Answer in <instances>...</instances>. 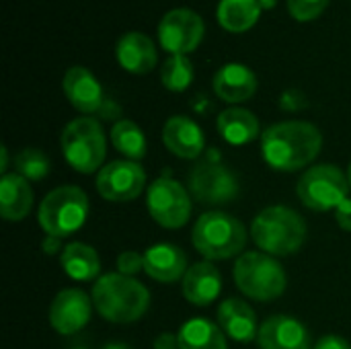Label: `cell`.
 Returning a JSON list of instances; mask_svg holds the SVG:
<instances>
[{"label":"cell","instance_id":"d4e9b609","mask_svg":"<svg viewBox=\"0 0 351 349\" xmlns=\"http://www.w3.org/2000/svg\"><path fill=\"white\" fill-rule=\"evenodd\" d=\"M179 349H228L226 333L210 319H189L181 325Z\"/></svg>","mask_w":351,"mask_h":349},{"label":"cell","instance_id":"52a82bcc","mask_svg":"<svg viewBox=\"0 0 351 349\" xmlns=\"http://www.w3.org/2000/svg\"><path fill=\"white\" fill-rule=\"evenodd\" d=\"M234 282L239 290L257 302L280 298L288 286V278L280 261L263 251H247L234 263Z\"/></svg>","mask_w":351,"mask_h":349},{"label":"cell","instance_id":"f546056e","mask_svg":"<svg viewBox=\"0 0 351 349\" xmlns=\"http://www.w3.org/2000/svg\"><path fill=\"white\" fill-rule=\"evenodd\" d=\"M286 4H288L290 16L304 23V21H313L321 16L325 8L329 6V0H286Z\"/></svg>","mask_w":351,"mask_h":349},{"label":"cell","instance_id":"5b68a950","mask_svg":"<svg viewBox=\"0 0 351 349\" xmlns=\"http://www.w3.org/2000/svg\"><path fill=\"white\" fill-rule=\"evenodd\" d=\"M88 208V195L78 185H60L41 200L37 220L45 234L66 239L84 226Z\"/></svg>","mask_w":351,"mask_h":349},{"label":"cell","instance_id":"d6986e66","mask_svg":"<svg viewBox=\"0 0 351 349\" xmlns=\"http://www.w3.org/2000/svg\"><path fill=\"white\" fill-rule=\"evenodd\" d=\"M218 325L226 333V337L247 344L257 339L259 323L255 311L243 298H226L218 306Z\"/></svg>","mask_w":351,"mask_h":349},{"label":"cell","instance_id":"4dcf8cb0","mask_svg":"<svg viewBox=\"0 0 351 349\" xmlns=\"http://www.w3.org/2000/svg\"><path fill=\"white\" fill-rule=\"evenodd\" d=\"M117 269L123 276L134 278L138 272H144V253H136V251H123L117 257Z\"/></svg>","mask_w":351,"mask_h":349},{"label":"cell","instance_id":"7c38bea8","mask_svg":"<svg viewBox=\"0 0 351 349\" xmlns=\"http://www.w3.org/2000/svg\"><path fill=\"white\" fill-rule=\"evenodd\" d=\"M95 187L105 202H134L146 187V171L136 160H113L99 171Z\"/></svg>","mask_w":351,"mask_h":349},{"label":"cell","instance_id":"83f0119b","mask_svg":"<svg viewBox=\"0 0 351 349\" xmlns=\"http://www.w3.org/2000/svg\"><path fill=\"white\" fill-rule=\"evenodd\" d=\"M160 82L173 93L189 88L193 82V64L187 56H171L160 68Z\"/></svg>","mask_w":351,"mask_h":349},{"label":"cell","instance_id":"603a6c76","mask_svg":"<svg viewBox=\"0 0 351 349\" xmlns=\"http://www.w3.org/2000/svg\"><path fill=\"white\" fill-rule=\"evenodd\" d=\"M218 132L220 136L234 146L249 144L261 136V125L255 113L245 107H228L218 115Z\"/></svg>","mask_w":351,"mask_h":349},{"label":"cell","instance_id":"d6a6232c","mask_svg":"<svg viewBox=\"0 0 351 349\" xmlns=\"http://www.w3.org/2000/svg\"><path fill=\"white\" fill-rule=\"evenodd\" d=\"M315 349H351V344L339 335H325L317 341Z\"/></svg>","mask_w":351,"mask_h":349},{"label":"cell","instance_id":"9a60e30c","mask_svg":"<svg viewBox=\"0 0 351 349\" xmlns=\"http://www.w3.org/2000/svg\"><path fill=\"white\" fill-rule=\"evenodd\" d=\"M62 91L70 105L80 113H97L103 111L105 99L101 82L95 78V74L84 66H72L66 70L62 78Z\"/></svg>","mask_w":351,"mask_h":349},{"label":"cell","instance_id":"ffe728a7","mask_svg":"<svg viewBox=\"0 0 351 349\" xmlns=\"http://www.w3.org/2000/svg\"><path fill=\"white\" fill-rule=\"evenodd\" d=\"M222 290V276L212 261L191 265L183 278V296L193 306L212 304Z\"/></svg>","mask_w":351,"mask_h":349},{"label":"cell","instance_id":"836d02e7","mask_svg":"<svg viewBox=\"0 0 351 349\" xmlns=\"http://www.w3.org/2000/svg\"><path fill=\"white\" fill-rule=\"evenodd\" d=\"M154 349H179V337L173 333H160L154 339Z\"/></svg>","mask_w":351,"mask_h":349},{"label":"cell","instance_id":"cb8c5ba5","mask_svg":"<svg viewBox=\"0 0 351 349\" xmlns=\"http://www.w3.org/2000/svg\"><path fill=\"white\" fill-rule=\"evenodd\" d=\"M60 265L68 278L76 282H93L99 280L101 257L86 243H70L60 253Z\"/></svg>","mask_w":351,"mask_h":349},{"label":"cell","instance_id":"30bf717a","mask_svg":"<svg viewBox=\"0 0 351 349\" xmlns=\"http://www.w3.org/2000/svg\"><path fill=\"white\" fill-rule=\"evenodd\" d=\"M191 193L175 179L162 175L150 183L146 206L156 224L162 228H181L191 216Z\"/></svg>","mask_w":351,"mask_h":349},{"label":"cell","instance_id":"74e56055","mask_svg":"<svg viewBox=\"0 0 351 349\" xmlns=\"http://www.w3.org/2000/svg\"><path fill=\"white\" fill-rule=\"evenodd\" d=\"M261 2V8L265 10V8H271L274 4H276V0H259Z\"/></svg>","mask_w":351,"mask_h":349},{"label":"cell","instance_id":"4fadbf2b","mask_svg":"<svg viewBox=\"0 0 351 349\" xmlns=\"http://www.w3.org/2000/svg\"><path fill=\"white\" fill-rule=\"evenodd\" d=\"M93 298L80 288H66L49 304V325L60 335H74L86 327L93 315Z\"/></svg>","mask_w":351,"mask_h":349},{"label":"cell","instance_id":"f1b7e54d","mask_svg":"<svg viewBox=\"0 0 351 349\" xmlns=\"http://www.w3.org/2000/svg\"><path fill=\"white\" fill-rule=\"evenodd\" d=\"M14 173L25 177L27 181H41L49 175L51 163L47 154L39 148H23L14 156Z\"/></svg>","mask_w":351,"mask_h":349},{"label":"cell","instance_id":"8fae6325","mask_svg":"<svg viewBox=\"0 0 351 349\" xmlns=\"http://www.w3.org/2000/svg\"><path fill=\"white\" fill-rule=\"evenodd\" d=\"M204 33V19L187 6L169 10L158 23V41L171 56H187L197 49Z\"/></svg>","mask_w":351,"mask_h":349},{"label":"cell","instance_id":"8992f818","mask_svg":"<svg viewBox=\"0 0 351 349\" xmlns=\"http://www.w3.org/2000/svg\"><path fill=\"white\" fill-rule=\"evenodd\" d=\"M66 163L82 175L103 169L107 154V138L103 125L95 117H76L62 130L60 138Z\"/></svg>","mask_w":351,"mask_h":349},{"label":"cell","instance_id":"6da1fadb","mask_svg":"<svg viewBox=\"0 0 351 349\" xmlns=\"http://www.w3.org/2000/svg\"><path fill=\"white\" fill-rule=\"evenodd\" d=\"M323 148V134L311 121H280L261 134V154L274 171L296 173L308 167Z\"/></svg>","mask_w":351,"mask_h":349},{"label":"cell","instance_id":"2e32d148","mask_svg":"<svg viewBox=\"0 0 351 349\" xmlns=\"http://www.w3.org/2000/svg\"><path fill=\"white\" fill-rule=\"evenodd\" d=\"M162 144L167 150L179 158L195 160L202 156L206 138L202 128L187 115H173L162 128Z\"/></svg>","mask_w":351,"mask_h":349},{"label":"cell","instance_id":"5bb4252c","mask_svg":"<svg viewBox=\"0 0 351 349\" xmlns=\"http://www.w3.org/2000/svg\"><path fill=\"white\" fill-rule=\"evenodd\" d=\"M259 349H315L308 329L290 315L265 319L257 335Z\"/></svg>","mask_w":351,"mask_h":349},{"label":"cell","instance_id":"277c9868","mask_svg":"<svg viewBox=\"0 0 351 349\" xmlns=\"http://www.w3.org/2000/svg\"><path fill=\"white\" fill-rule=\"evenodd\" d=\"M191 243L208 261H222L241 255L247 245V228L226 212H206L197 218Z\"/></svg>","mask_w":351,"mask_h":349},{"label":"cell","instance_id":"7402d4cb","mask_svg":"<svg viewBox=\"0 0 351 349\" xmlns=\"http://www.w3.org/2000/svg\"><path fill=\"white\" fill-rule=\"evenodd\" d=\"M33 208L31 181L19 173H6L0 179V214L6 222H21Z\"/></svg>","mask_w":351,"mask_h":349},{"label":"cell","instance_id":"4316f807","mask_svg":"<svg viewBox=\"0 0 351 349\" xmlns=\"http://www.w3.org/2000/svg\"><path fill=\"white\" fill-rule=\"evenodd\" d=\"M111 144L128 160H142L146 156V136L132 119H117L111 128Z\"/></svg>","mask_w":351,"mask_h":349},{"label":"cell","instance_id":"1f68e13d","mask_svg":"<svg viewBox=\"0 0 351 349\" xmlns=\"http://www.w3.org/2000/svg\"><path fill=\"white\" fill-rule=\"evenodd\" d=\"M335 218H337V224H339L343 230L351 232V200L350 197L337 206V210H335Z\"/></svg>","mask_w":351,"mask_h":349},{"label":"cell","instance_id":"e575fe53","mask_svg":"<svg viewBox=\"0 0 351 349\" xmlns=\"http://www.w3.org/2000/svg\"><path fill=\"white\" fill-rule=\"evenodd\" d=\"M41 249H43V253L53 255V253H58V249H64V247H62V239L51 237V234H45V239H43V243H41Z\"/></svg>","mask_w":351,"mask_h":349},{"label":"cell","instance_id":"f35d334b","mask_svg":"<svg viewBox=\"0 0 351 349\" xmlns=\"http://www.w3.org/2000/svg\"><path fill=\"white\" fill-rule=\"evenodd\" d=\"M348 181H350V189H351V163H350V169H348Z\"/></svg>","mask_w":351,"mask_h":349},{"label":"cell","instance_id":"ac0fdd59","mask_svg":"<svg viewBox=\"0 0 351 349\" xmlns=\"http://www.w3.org/2000/svg\"><path fill=\"white\" fill-rule=\"evenodd\" d=\"M115 56L119 66L132 74H148L158 62L154 41L140 31L121 35L115 45Z\"/></svg>","mask_w":351,"mask_h":349},{"label":"cell","instance_id":"3957f363","mask_svg":"<svg viewBox=\"0 0 351 349\" xmlns=\"http://www.w3.org/2000/svg\"><path fill=\"white\" fill-rule=\"evenodd\" d=\"M251 237L263 253L288 257L302 249L306 241V222L288 206H269L253 218Z\"/></svg>","mask_w":351,"mask_h":349},{"label":"cell","instance_id":"7a4b0ae2","mask_svg":"<svg viewBox=\"0 0 351 349\" xmlns=\"http://www.w3.org/2000/svg\"><path fill=\"white\" fill-rule=\"evenodd\" d=\"M93 304L97 313L117 325L140 321L150 306L148 288L136 278L123 274H105L93 286Z\"/></svg>","mask_w":351,"mask_h":349},{"label":"cell","instance_id":"ba28073f","mask_svg":"<svg viewBox=\"0 0 351 349\" xmlns=\"http://www.w3.org/2000/svg\"><path fill=\"white\" fill-rule=\"evenodd\" d=\"M187 187L191 197L204 206H226L232 204L241 193L237 175L222 165L216 154L195 163V167L189 171Z\"/></svg>","mask_w":351,"mask_h":349},{"label":"cell","instance_id":"8d00e7d4","mask_svg":"<svg viewBox=\"0 0 351 349\" xmlns=\"http://www.w3.org/2000/svg\"><path fill=\"white\" fill-rule=\"evenodd\" d=\"M103 349H134L132 346H128V344H119V341H113V344H107Z\"/></svg>","mask_w":351,"mask_h":349},{"label":"cell","instance_id":"44dd1931","mask_svg":"<svg viewBox=\"0 0 351 349\" xmlns=\"http://www.w3.org/2000/svg\"><path fill=\"white\" fill-rule=\"evenodd\" d=\"M214 93L226 103L249 101L257 91V76L245 64H224L212 78Z\"/></svg>","mask_w":351,"mask_h":349},{"label":"cell","instance_id":"484cf974","mask_svg":"<svg viewBox=\"0 0 351 349\" xmlns=\"http://www.w3.org/2000/svg\"><path fill=\"white\" fill-rule=\"evenodd\" d=\"M261 2L259 0H220L218 4V23L224 31L230 33H245L261 16Z\"/></svg>","mask_w":351,"mask_h":349},{"label":"cell","instance_id":"d590c367","mask_svg":"<svg viewBox=\"0 0 351 349\" xmlns=\"http://www.w3.org/2000/svg\"><path fill=\"white\" fill-rule=\"evenodd\" d=\"M0 156H2V158H0V173L6 175V169H8V148H6V146L0 148Z\"/></svg>","mask_w":351,"mask_h":349},{"label":"cell","instance_id":"e0dca14e","mask_svg":"<svg viewBox=\"0 0 351 349\" xmlns=\"http://www.w3.org/2000/svg\"><path fill=\"white\" fill-rule=\"evenodd\" d=\"M187 255L171 243H158L144 251V272L158 284H175L187 274Z\"/></svg>","mask_w":351,"mask_h":349},{"label":"cell","instance_id":"9c48e42d","mask_svg":"<svg viewBox=\"0 0 351 349\" xmlns=\"http://www.w3.org/2000/svg\"><path fill=\"white\" fill-rule=\"evenodd\" d=\"M350 181L346 173L335 165H315L298 181V200L315 212L337 210L341 202L348 200Z\"/></svg>","mask_w":351,"mask_h":349}]
</instances>
